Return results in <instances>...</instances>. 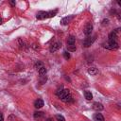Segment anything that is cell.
I'll return each instance as SVG.
<instances>
[{"mask_svg": "<svg viewBox=\"0 0 121 121\" xmlns=\"http://www.w3.org/2000/svg\"><path fill=\"white\" fill-rule=\"evenodd\" d=\"M42 66H43V64L41 61H38V62L36 63V67H38V69H39V68H41Z\"/></svg>", "mask_w": 121, "mask_h": 121, "instance_id": "cell-19", "label": "cell"}, {"mask_svg": "<svg viewBox=\"0 0 121 121\" xmlns=\"http://www.w3.org/2000/svg\"><path fill=\"white\" fill-rule=\"evenodd\" d=\"M94 119H95V121H104L103 115L101 113H99V112H97V113H95L94 115Z\"/></svg>", "mask_w": 121, "mask_h": 121, "instance_id": "cell-12", "label": "cell"}, {"mask_svg": "<svg viewBox=\"0 0 121 121\" xmlns=\"http://www.w3.org/2000/svg\"><path fill=\"white\" fill-rule=\"evenodd\" d=\"M84 96H85V98L87 100H91L93 98V95H92V93L90 91H85L84 92Z\"/></svg>", "mask_w": 121, "mask_h": 121, "instance_id": "cell-14", "label": "cell"}, {"mask_svg": "<svg viewBox=\"0 0 121 121\" xmlns=\"http://www.w3.org/2000/svg\"><path fill=\"white\" fill-rule=\"evenodd\" d=\"M37 19L39 20H43L45 18H49V11H39L36 15Z\"/></svg>", "mask_w": 121, "mask_h": 121, "instance_id": "cell-4", "label": "cell"}, {"mask_svg": "<svg viewBox=\"0 0 121 121\" xmlns=\"http://www.w3.org/2000/svg\"><path fill=\"white\" fill-rule=\"evenodd\" d=\"M108 23H109V20H108V19H104V20L102 21V26L108 25Z\"/></svg>", "mask_w": 121, "mask_h": 121, "instance_id": "cell-20", "label": "cell"}, {"mask_svg": "<svg viewBox=\"0 0 121 121\" xmlns=\"http://www.w3.org/2000/svg\"><path fill=\"white\" fill-rule=\"evenodd\" d=\"M63 57H64V59H65V60H68V59L70 58V54H69L68 52H66V51H65V52H63Z\"/></svg>", "mask_w": 121, "mask_h": 121, "instance_id": "cell-18", "label": "cell"}, {"mask_svg": "<svg viewBox=\"0 0 121 121\" xmlns=\"http://www.w3.org/2000/svg\"><path fill=\"white\" fill-rule=\"evenodd\" d=\"M0 121H4V116L1 112H0Z\"/></svg>", "mask_w": 121, "mask_h": 121, "instance_id": "cell-21", "label": "cell"}, {"mask_svg": "<svg viewBox=\"0 0 121 121\" xmlns=\"http://www.w3.org/2000/svg\"><path fill=\"white\" fill-rule=\"evenodd\" d=\"M43 117H44L43 112H34V119L40 120V119H42Z\"/></svg>", "mask_w": 121, "mask_h": 121, "instance_id": "cell-10", "label": "cell"}, {"mask_svg": "<svg viewBox=\"0 0 121 121\" xmlns=\"http://www.w3.org/2000/svg\"><path fill=\"white\" fill-rule=\"evenodd\" d=\"M72 44H75V37L71 35V36L68 37V40H67V45H72Z\"/></svg>", "mask_w": 121, "mask_h": 121, "instance_id": "cell-13", "label": "cell"}, {"mask_svg": "<svg viewBox=\"0 0 121 121\" xmlns=\"http://www.w3.org/2000/svg\"><path fill=\"white\" fill-rule=\"evenodd\" d=\"M67 49H68L69 52H74V51H76V45H75V44L67 45Z\"/></svg>", "mask_w": 121, "mask_h": 121, "instance_id": "cell-16", "label": "cell"}, {"mask_svg": "<svg viewBox=\"0 0 121 121\" xmlns=\"http://www.w3.org/2000/svg\"><path fill=\"white\" fill-rule=\"evenodd\" d=\"M108 49H116L118 48V43H117V31L114 30L110 33L109 39H108V43L104 45Z\"/></svg>", "mask_w": 121, "mask_h": 121, "instance_id": "cell-1", "label": "cell"}, {"mask_svg": "<svg viewBox=\"0 0 121 121\" xmlns=\"http://www.w3.org/2000/svg\"><path fill=\"white\" fill-rule=\"evenodd\" d=\"M46 121H53V120H52V119H50V118H49V119H47V120H46Z\"/></svg>", "mask_w": 121, "mask_h": 121, "instance_id": "cell-24", "label": "cell"}, {"mask_svg": "<svg viewBox=\"0 0 121 121\" xmlns=\"http://www.w3.org/2000/svg\"><path fill=\"white\" fill-rule=\"evenodd\" d=\"M2 23H3V19H2V18H0V25H1Z\"/></svg>", "mask_w": 121, "mask_h": 121, "instance_id": "cell-23", "label": "cell"}, {"mask_svg": "<svg viewBox=\"0 0 121 121\" xmlns=\"http://www.w3.org/2000/svg\"><path fill=\"white\" fill-rule=\"evenodd\" d=\"M38 71H39L40 76L42 77V76H44V75H45V73H46V68H45L44 66H42L41 68L38 69Z\"/></svg>", "mask_w": 121, "mask_h": 121, "instance_id": "cell-15", "label": "cell"}, {"mask_svg": "<svg viewBox=\"0 0 121 121\" xmlns=\"http://www.w3.org/2000/svg\"><path fill=\"white\" fill-rule=\"evenodd\" d=\"M88 73H89L90 75H92V76H95V75H96V74L98 73V70H97V68L92 66V67H90V68L88 69Z\"/></svg>", "mask_w": 121, "mask_h": 121, "instance_id": "cell-11", "label": "cell"}, {"mask_svg": "<svg viewBox=\"0 0 121 121\" xmlns=\"http://www.w3.org/2000/svg\"><path fill=\"white\" fill-rule=\"evenodd\" d=\"M10 4H11L12 6H15V4H16V2H15V1H10Z\"/></svg>", "mask_w": 121, "mask_h": 121, "instance_id": "cell-22", "label": "cell"}, {"mask_svg": "<svg viewBox=\"0 0 121 121\" xmlns=\"http://www.w3.org/2000/svg\"><path fill=\"white\" fill-rule=\"evenodd\" d=\"M73 18H74V16L64 17V18H62V19L60 20V24H61V25H63V26H66V25H68V24L70 23V21H71Z\"/></svg>", "mask_w": 121, "mask_h": 121, "instance_id": "cell-7", "label": "cell"}, {"mask_svg": "<svg viewBox=\"0 0 121 121\" xmlns=\"http://www.w3.org/2000/svg\"><path fill=\"white\" fill-rule=\"evenodd\" d=\"M56 95H57V96H58L60 99H61L62 101H63L66 97H68L69 95H71L70 91H69L68 89H63V87L59 88V89L57 90V92H56Z\"/></svg>", "mask_w": 121, "mask_h": 121, "instance_id": "cell-2", "label": "cell"}, {"mask_svg": "<svg viewBox=\"0 0 121 121\" xmlns=\"http://www.w3.org/2000/svg\"><path fill=\"white\" fill-rule=\"evenodd\" d=\"M60 45H61V43H60V42H55V43H53L50 45V48H49L50 52H55V51H57V50L60 47Z\"/></svg>", "mask_w": 121, "mask_h": 121, "instance_id": "cell-6", "label": "cell"}, {"mask_svg": "<svg viewBox=\"0 0 121 121\" xmlns=\"http://www.w3.org/2000/svg\"><path fill=\"white\" fill-rule=\"evenodd\" d=\"M93 109L95 110V111H102V110L104 109V107H103V105H102L101 103L95 102V103L93 104Z\"/></svg>", "mask_w": 121, "mask_h": 121, "instance_id": "cell-9", "label": "cell"}, {"mask_svg": "<svg viewBox=\"0 0 121 121\" xmlns=\"http://www.w3.org/2000/svg\"><path fill=\"white\" fill-rule=\"evenodd\" d=\"M56 119L58 121H65V118L61 114H56Z\"/></svg>", "mask_w": 121, "mask_h": 121, "instance_id": "cell-17", "label": "cell"}, {"mask_svg": "<svg viewBox=\"0 0 121 121\" xmlns=\"http://www.w3.org/2000/svg\"><path fill=\"white\" fill-rule=\"evenodd\" d=\"M95 38H96V35L93 36V37H87L84 41H83V45L85 47H89L90 45L93 44V43L95 41Z\"/></svg>", "mask_w": 121, "mask_h": 121, "instance_id": "cell-3", "label": "cell"}, {"mask_svg": "<svg viewBox=\"0 0 121 121\" xmlns=\"http://www.w3.org/2000/svg\"><path fill=\"white\" fill-rule=\"evenodd\" d=\"M92 30H93V25H92V23L89 22L86 24V26L84 27V34L86 36H90L92 33Z\"/></svg>", "mask_w": 121, "mask_h": 121, "instance_id": "cell-5", "label": "cell"}, {"mask_svg": "<svg viewBox=\"0 0 121 121\" xmlns=\"http://www.w3.org/2000/svg\"><path fill=\"white\" fill-rule=\"evenodd\" d=\"M43 106V100L41 99V98H38V99L34 102V107H35L36 109H40V108H42Z\"/></svg>", "mask_w": 121, "mask_h": 121, "instance_id": "cell-8", "label": "cell"}]
</instances>
